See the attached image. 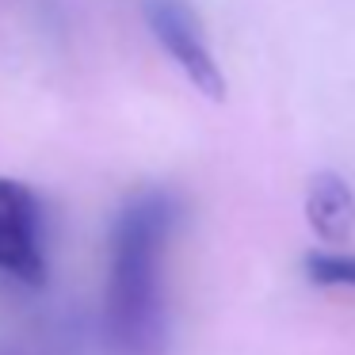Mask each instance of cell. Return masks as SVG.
<instances>
[{
  "label": "cell",
  "instance_id": "obj_4",
  "mask_svg": "<svg viewBox=\"0 0 355 355\" xmlns=\"http://www.w3.org/2000/svg\"><path fill=\"white\" fill-rule=\"evenodd\" d=\"M306 222L324 245H340L355 230V191L344 176L321 172L306 191Z\"/></svg>",
  "mask_w": 355,
  "mask_h": 355
},
{
  "label": "cell",
  "instance_id": "obj_1",
  "mask_svg": "<svg viewBox=\"0 0 355 355\" xmlns=\"http://www.w3.org/2000/svg\"><path fill=\"white\" fill-rule=\"evenodd\" d=\"M180 222L172 191H141L111 225L103 329L115 355H161L164 347V256Z\"/></svg>",
  "mask_w": 355,
  "mask_h": 355
},
{
  "label": "cell",
  "instance_id": "obj_3",
  "mask_svg": "<svg viewBox=\"0 0 355 355\" xmlns=\"http://www.w3.org/2000/svg\"><path fill=\"white\" fill-rule=\"evenodd\" d=\"M0 271L27 286L46 283L42 207L31 187L8 176H0Z\"/></svg>",
  "mask_w": 355,
  "mask_h": 355
},
{
  "label": "cell",
  "instance_id": "obj_5",
  "mask_svg": "<svg viewBox=\"0 0 355 355\" xmlns=\"http://www.w3.org/2000/svg\"><path fill=\"white\" fill-rule=\"evenodd\" d=\"M306 275L317 286H352L355 291V256L332 252V248H313L306 256Z\"/></svg>",
  "mask_w": 355,
  "mask_h": 355
},
{
  "label": "cell",
  "instance_id": "obj_2",
  "mask_svg": "<svg viewBox=\"0 0 355 355\" xmlns=\"http://www.w3.org/2000/svg\"><path fill=\"white\" fill-rule=\"evenodd\" d=\"M141 16H146L153 39L164 46V54L184 69V77L202 92L207 100H225V77L222 65L214 62V50L207 46L202 24L187 0H141Z\"/></svg>",
  "mask_w": 355,
  "mask_h": 355
}]
</instances>
